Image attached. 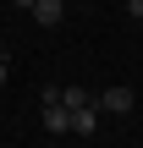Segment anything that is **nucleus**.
Returning a JSON list of instances; mask_svg holds the SVG:
<instances>
[{
    "label": "nucleus",
    "mask_w": 143,
    "mask_h": 148,
    "mask_svg": "<svg viewBox=\"0 0 143 148\" xmlns=\"http://www.w3.org/2000/svg\"><path fill=\"white\" fill-rule=\"evenodd\" d=\"M132 104H138L132 88H105V93H94V110H99V115H132Z\"/></svg>",
    "instance_id": "nucleus-1"
},
{
    "label": "nucleus",
    "mask_w": 143,
    "mask_h": 148,
    "mask_svg": "<svg viewBox=\"0 0 143 148\" xmlns=\"http://www.w3.org/2000/svg\"><path fill=\"white\" fill-rule=\"evenodd\" d=\"M61 16H66V0H33V22L39 27H61Z\"/></svg>",
    "instance_id": "nucleus-2"
},
{
    "label": "nucleus",
    "mask_w": 143,
    "mask_h": 148,
    "mask_svg": "<svg viewBox=\"0 0 143 148\" xmlns=\"http://www.w3.org/2000/svg\"><path fill=\"white\" fill-rule=\"evenodd\" d=\"M88 104H94L88 88H61V110H66V115H77V110H88Z\"/></svg>",
    "instance_id": "nucleus-3"
},
{
    "label": "nucleus",
    "mask_w": 143,
    "mask_h": 148,
    "mask_svg": "<svg viewBox=\"0 0 143 148\" xmlns=\"http://www.w3.org/2000/svg\"><path fill=\"white\" fill-rule=\"evenodd\" d=\"M72 132H77V137H94V132H99V110H94V104L77 110V115H72Z\"/></svg>",
    "instance_id": "nucleus-4"
},
{
    "label": "nucleus",
    "mask_w": 143,
    "mask_h": 148,
    "mask_svg": "<svg viewBox=\"0 0 143 148\" xmlns=\"http://www.w3.org/2000/svg\"><path fill=\"white\" fill-rule=\"evenodd\" d=\"M44 132H72V115L61 104H44Z\"/></svg>",
    "instance_id": "nucleus-5"
},
{
    "label": "nucleus",
    "mask_w": 143,
    "mask_h": 148,
    "mask_svg": "<svg viewBox=\"0 0 143 148\" xmlns=\"http://www.w3.org/2000/svg\"><path fill=\"white\" fill-rule=\"evenodd\" d=\"M127 11H132V16H143V0H127Z\"/></svg>",
    "instance_id": "nucleus-6"
},
{
    "label": "nucleus",
    "mask_w": 143,
    "mask_h": 148,
    "mask_svg": "<svg viewBox=\"0 0 143 148\" xmlns=\"http://www.w3.org/2000/svg\"><path fill=\"white\" fill-rule=\"evenodd\" d=\"M11 5H17V11H33V0H11Z\"/></svg>",
    "instance_id": "nucleus-7"
},
{
    "label": "nucleus",
    "mask_w": 143,
    "mask_h": 148,
    "mask_svg": "<svg viewBox=\"0 0 143 148\" xmlns=\"http://www.w3.org/2000/svg\"><path fill=\"white\" fill-rule=\"evenodd\" d=\"M6 77H11V66H6V60H0V88H6Z\"/></svg>",
    "instance_id": "nucleus-8"
},
{
    "label": "nucleus",
    "mask_w": 143,
    "mask_h": 148,
    "mask_svg": "<svg viewBox=\"0 0 143 148\" xmlns=\"http://www.w3.org/2000/svg\"><path fill=\"white\" fill-rule=\"evenodd\" d=\"M0 60H6V38H0Z\"/></svg>",
    "instance_id": "nucleus-9"
}]
</instances>
